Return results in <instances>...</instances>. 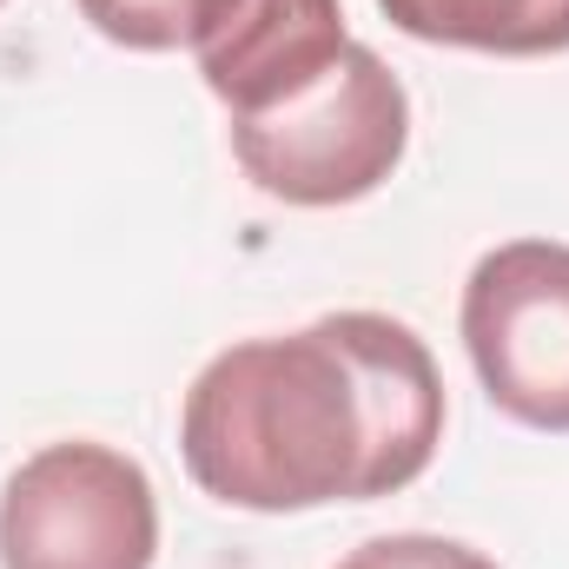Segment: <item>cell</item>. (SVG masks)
I'll return each mask as SVG.
<instances>
[{
    "label": "cell",
    "instance_id": "obj_5",
    "mask_svg": "<svg viewBox=\"0 0 569 569\" xmlns=\"http://www.w3.org/2000/svg\"><path fill=\"white\" fill-rule=\"evenodd\" d=\"M186 47L212 100L246 120L305 93L351 47V33L338 0H199Z\"/></svg>",
    "mask_w": 569,
    "mask_h": 569
},
{
    "label": "cell",
    "instance_id": "obj_8",
    "mask_svg": "<svg viewBox=\"0 0 569 569\" xmlns=\"http://www.w3.org/2000/svg\"><path fill=\"white\" fill-rule=\"evenodd\" d=\"M338 569H497V563H490L483 550H470V543L405 530V537H371V543H358Z\"/></svg>",
    "mask_w": 569,
    "mask_h": 569
},
{
    "label": "cell",
    "instance_id": "obj_3",
    "mask_svg": "<svg viewBox=\"0 0 569 569\" xmlns=\"http://www.w3.org/2000/svg\"><path fill=\"white\" fill-rule=\"evenodd\" d=\"M152 477L113 443H47L0 490V569H152Z\"/></svg>",
    "mask_w": 569,
    "mask_h": 569
},
{
    "label": "cell",
    "instance_id": "obj_2",
    "mask_svg": "<svg viewBox=\"0 0 569 569\" xmlns=\"http://www.w3.org/2000/svg\"><path fill=\"white\" fill-rule=\"evenodd\" d=\"M411 146L405 80L351 40L305 93L232 120V159L284 206H351L378 192Z\"/></svg>",
    "mask_w": 569,
    "mask_h": 569
},
{
    "label": "cell",
    "instance_id": "obj_1",
    "mask_svg": "<svg viewBox=\"0 0 569 569\" xmlns=\"http://www.w3.org/2000/svg\"><path fill=\"white\" fill-rule=\"evenodd\" d=\"M443 443V378L385 311H331L291 338L219 351L179 411L192 483L232 510L291 517L398 497Z\"/></svg>",
    "mask_w": 569,
    "mask_h": 569
},
{
    "label": "cell",
    "instance_id": "obj_7",
    "mask_svg": "<svg viewBox=\"0 0 569 569\" xmlns=\"http://www.w3.org/2000/svg\"><path fill=\"white\" fill-rule=\"evenodd\" d=\"M80 13L93 20V33H107L113 47L133 53H172L192 40L199 0H80Z\"/></svg>",
    "mask_w": 569,
    "mask_h": 569
},
{
    "label": "cell",
    "instance_id": "obj_6",
    "mask_svg": "<svg viewBox=\"0 0 569 569\" xmlns=\"http://www.w3.org/2000/svg\"><path fill=\"white\" fill-rule=\"evenodd\" d=\"M385 20L425 47L470 53H569V0H378Z\"/></svg>",
    "mask_w": 569,
    "mask_h": 569
},
{
    "label": "cell",
    "instance_id": "obj_4",
    "mask_svg": "<svg viewBox=\"0 0 569 569\" xmlns=\"http://www.w3.org/2000/svg\"><path fill=\"white\" fill-rule=\"evenodd\" d=\"M463 351L503 418L569 430V246L510 239L463 284Z\"/></svg>",
    "mask_w": 569,
    "mask_h": 569
},
{
    "label": "cell",
    "instance_id": "obj_9",
    "mask_svg": "<svg viewBox=\"0 0 569 569\" xmlns=\"http://www.w3.org/2000/svg\"><path fill=\"white\" fill-rule=\"evenodd\" d=\"M0 7H7V0H0Z\"/></svg>",
    "mask_w": 569,
    "mask_h": 569
}]
</instances>
